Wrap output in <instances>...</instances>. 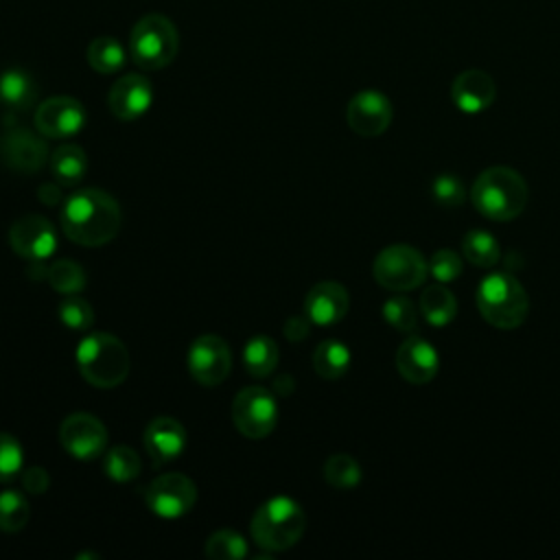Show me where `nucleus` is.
Masks as SVG:
<instances>
[{"label":"nucleus","instance_id":"1","mask_svg":"<svg viewBox=\"0 0 560 560\" xmlns=\"http://www.w3.org/2000/svg\"><path fill=\"white\" fill-rule=\"evenodd\" d=\"M63 234L83 247L109 243L122 223L118 201L101 188H81L72 192L59 212Z\"/></svg>","mask_w":560,"mask_h":560},{"label":"nucleus","instance_id":"2","mask_svg":"<svg viewBox=\"0 0 560 560\" xmlns=\"http://www.w3.org/2000/svg\"><path fill=\"white\" fill-rule=\"evenodd\" d=\"M74 361L79 374L98 389L118 387L127 378L131 368L125 343L116 335L103 330L90 332L77 343Z\"/></svg>","mask_w":560,"mask_h":560},{"label":"nucleus","instance_id":"3","mask_svg":"<svg viewBox=\"0 0 560 560\" xmlns=\"http://www.w3.org/2000/svg\"><path fill=\"white\" fill-rule=\"evenodd\" d=\"M470 199L486 219L512 221L525 210L527 184L510 166H490L477 175Z\"/></svg>","mask_w":560,"mask_h":560},{"label":"nucleus","instance_id":"4","mask_svg":"<svg viewBox=\"0 0 560 560\" xmlns=\"http://www.w3.org/2000/svg\"><path fill=\"white\" fill-rule=\"evenodd\" d=\"M252 536L267 551L291 549L306 529V514L298 501L289 497L267 499L252 516Z\"/></svg>","mask_w":560,"mask_h":560},{"label":"nucleus","instance_id":"5","mask_svg":"<svg viewBox=\"0 0 560 560\" xmlns=\"http://www.w3.org/2000/svg\"><path fill=\"white\" fill-rule=\"evenodd\" d=\"M477 308L488 324L510 330L525 322L529 300L514 276L490 273L477 287Z\"/></svg>","mask_w":560,"mask_h":560},{"label":"nucleus","instance_id":"6","mask_svg":"<svg viewBox=\"0 0 560 560\" xmlns=\"http://www.w3.org/2000/svg\"><path fill=\"white\" fill-rule=\"evenodd\" d=\"M179 48V35L175 24L160 15L149 13L140 18L129 35L131 61L142 70H160L168 66Z\"/></svg>","mask_w":560,"mask_h":560},{"label":"nucleus","instance_id":"7","mask_svg":"<svg viewBox=\"0 0 560 560\" xmlns=\"http://www.w3.org/2000/svg\"><path fill=\"white\" fill-rule=\"evenodd\" d=\"M372 276L389 291H411L427 280L429 260L416 247L394 243L378 252L372 265Z\"/></svg>","mask_w":560,"mask_h":560},{"label":"nucleus","instance_id":"8","mask_svg":"<svg viewBox=\"0 0 560 560\" xmlns=\"http://www.w3.org/2000/svg\"><path fill=\"white\" fill-rule=\"evenodd\" d=\"M232 422L249 440L267 438L278 422L276 396L260 385L243 387L232 400Z\"/></svg>","mask_w":560,"mask_h":560},{"label":"nucleus","instance_id":"9","mask_svg":"<svg viewBox=\"0 0 560 560\" xmlns=\"http://www.w3.org/2000/svg\"><path fill=\"white\" fill-rule=\"evenodd\" d=\"M147 508L162 518H179L195 508L197 486L190 477L182 472H164L158 475L144 488Z\"/></svg>","mask_w":560,"mask_h":560},{"label":"nucleus","instance_id":"10","mask_svg":"<svg viewBox=\"0 0 560 560\" xmlns=\"http://www.w3.org/2000/svg\"><path fill=\"white\" fill-rule=\"evenodd\" d=\"M186 365L190 376L206 387L223 383L232 370V352L228 343L212 332L199 335L186 354Z\"/></svg>","mask_w":560,"mask_h":560},{"label":"nucleus","instance_id":"11","mask_svg":"<svg viewBox=\"0 0 560 560\" xmlns=\"http://www.w3.org/2000/svg\"><path fill=\"white\" fill-rule=\"evenodd\" d=\"M9 245L26 262H46L57 249V230L42 214H24L9 228Z\"/></svg>","mask_w":560,"mask_h":560},{"label":"nucleus","instance_id":"12","mask_svg":"<svg viewBox=\"0 0 560 560\" xmlns=\"http://www.w3.org/2000/svg\"><path fill=\"white\" fill-rule=\"evenodd\" d=\"M59 444L74 459H96L105 453L107 429L96 416L77 411L63 418L59 427Z\"/></svg>","mask_w":560,"mask_h":560},{"label":"nucleus","instance_id":"13","mask_svg":"<svg viewBox=\"0 0 560 560\" xmlns=\"http://www.w3.org/2000/svg\"><path fill=\"white\" fill-rule=\"evenodd\" d=\"M88 120L85 107L72 96H50L35 109V129L50 140L77 136Z\"/></svg>","mask_w":560,"mask_h":560},{"label":"nucleus","instance_id":"14","mask_svg":"<svg viewBox=\"0 0 560 560\" xmlns=\"http://www.w3.org/2000/svg\"><path fill=\"white\" fill-rule=\"evenodd\" d=\"M0 158L4 166L15 173H37L48 160V147L42 133H33L24 127H11L0 142Z\"/></svg>","mask_w":560,"mask_h":560},{"label":"nucleus","instance_id":"15","mask_svg":"<svg viewBox=\"0 0 560 560\" xmlns=\"http://www.w3.org/2000/svg\"><path fill=\"white\" fill-rule=\"evenodd\" d=\"M392 114L389 98L376 90L357 92L346 107L348 127L363 138L381 136L389 127Z\"/></svg>","mask_w":560,"mask_h":560},{"label":"nucleus","instance_id":"16","mask_svg":"<svg viewBox=\"0 0 560 560\" xmlns=\"http://www.w3.org/2000/svg\"><path fill=\"white\" fill-rule=\"evenodd\" d=\"M153 103V88L147 77L142 74H125L120 77L107 94V107L109 112L122 120L131 122L138 120L149 112Z\"/></svg>","mask_w":560,"mask_h":560},{"label":"nucleus","instance_id":"17","mask_svg":"<svg viewBox=\"0 0 560 560\" xmlns=\"http://www.w3.org/2000/svg\"><path fill=\"white\" fill-rule=\"evenodd\" d=\"M350 295L343 284L335 280H322L313 284L304 298V315L317 326H332L348 313Z\"/></svg>","mask_w":560,"mask_h":560},{"label":"nucleus","instance_id":"18","mask_svg":"<svg viewBox=\"0 0 560 560\" xmlns=\"http://www.w3.org/2000/svg\"><path fill=\"white\" fill-rule=\"evenodd\" d=\"M396 368L398 374L411 385H424L433 381L440 368V357L435 348L418 335H409L396 352Z\"/></svg>","mask_w":560,"mask_h":560},{"label":"nucleus","instance_id":"19","mask_svg":"<svg viewBox=\"0 0 560 560\" xmlns=\"http://www.w3.org/2000/svg\"><path fill=\"white\" fill-rule=\"evenodd\" d=\"M144 448L160 466L177 459L186 448V429L171 416L153 418L144 429Z\"/></svg>","mask_w":560,"mask_h":560},{"label":"nucleus","instance_id":"20","mask_svg":"<svg viewBox=\"0 0 560 560\" xmlns=\"http://www.w3.org/2000/svg\"><path fill=\"white\" fill-rule=\"evenodd\" d=\"M497 88L488 72L483 70H464L453 79L451 98L466 114H479L494 103Z\"/></svg>","mask_w":560,"mask_h":560},{"label":"nucleus","instance_id":"21","mask_svg":"<svg viewBox=\"0 0 560 560\" xmlns=\"http://www.w3.org/2000/svg\"><path fill=\"white\" fill-rule=\"evenodd\" d=\"M37 85L22 68H7L0 74V105L9 112H28L35 105Z\"/></svg>","mask_w":560,"mask_h":560},{"label":"nucleus","instance_id":"22","mask_svg":"<svg viewBox=\"0 0 560 560\" xmlns=\"http://www.w3.org/2000/svg\"><path fill=\"white\" fill-rule=\"evenodd\" d=\"M50 171L55 182L61 186L79 184L88 171L85 151L74 142H63L50 155Z\"/></svg>","mask_w":560,"mask_h":560},{"label":"nucleus","instance_id":"23","mask_svg":"<svg viewBox=\"0 0 560 560\" xmlns=\"http://www.w3.org/2000/svg\"><path fill=\"white\" fill-rule=\"evenodd\" d=\"M278 359H280L278 343L267 335H254L243 348V365L256 378L269 376L276 370Z\"/></svg>","mask_w":560,"mask_h":560},{"label":"nucleus","instance_id":"24","mask_svg":"<svg viewBox=\"0 0 560 560\" xmlns=\"http://www.w3.org/2000/svg\"><path fill=\"white\" fill-rule=\"evenodd\" d=\"M420 313L431 326H446L457 315V300L444 284H431L420 295Z\"/></svg>","mask_w":560,"mask_h":560},{"label":"nucleus","instance_id":"25","mask_svg":"<svg viewBox=\"0 0 560 560\" xmlns=\"http://www.w3.org/2000/svg\"><path fill=\"white\" fill-rule=\"evenodd\" d=\"M313 368L326 381L341 378L350 368V350L337 339L322 341L313 352Z\"/></svg>","mask_w":560,"mask_h":560},{"label":"nucleus","instance_id":"26","mask_svg":"<svg viewBox=\"0 0 560 560\" xmlns=\"http://www.w3.org/2000/svg\"><path fill=\"white\" fill-rule=\"evenodd\" d=\"M462 254L475 267H494L501 258V247L490 232L470 230L462 238Z\"/></svg>","mask_w":560,"mask_h":560},{"label":"nucleus","instance_id":"27","mask_svg":"<svg viewBox=\"0 0 560 560\" xmlns=\"http://www.w3.org/2000/svg\"><path fill=\"white\" fill-rule=\"evenodd\" d=\"M127 52L114 37H96L88 46V63L101 74H114L125 66Z\"/></svg>","mask_w":560,"mask_h":560},{"label":"nucleus","instance_id":"28","mask_svg":"<svg viewBox=\"0 0 560 560\" xmlns=\"http://www.w3.org/2000/svg\"><path fill=\"white\" fill-rule=\"evenodd\" d=\"M46 280L57 293L72 295V293H81L85 289L88 276L79 262H74L70 258H61L46 267Z\"/></svg>","mask_w":560,"mask_h":560},{"label":"nucleus","instance_id":"29","mask_svg":"<svg viewBox=\"0 0 560 560\" xmlns=\"http://www.w3.org/2000/svg\"><path fill=\"white\" fill-rule=\"evenodd\" d=\"M103 470L112 481L125 483V481H131L140 475L142 462H140V457L133 448H129L125 444H118V446H114L105 453Z\"/></svg>","mask_w":560,"mask_h":560},{"label":"nucleus","instance_id":"30","mask_svg":"<svg viewBox=\"0 0 560 560\" xmlns=\"http://www.w3.org/2000/svg\"><path fill=\"white\" fill-rule=\"evenodd\" d=\"M324 479L337 490H350L361 481V466L348 453H335L324 464Z\"/></svg>","mask_w":560,"mask_h":560},{"label":"nucleus","instance_id":"31","mask_svg":"<svg viewBox=\"0 0 560 560\" xmlns=\"http://www.w3.org/2000/svg\"><path fill=\"white\" fill-rule=\"evenodd\" d=\"M28 501L20 490L0 492V529L7 534H15L28 523Z\"/></svg>","mask_w":560,"mask_h":560},{"label":"nucleus","instance_id":"32","mask_svg":"<svg viewBox=\"0 0 560 560\" xmlns=\"http://www.w3.org/2000/svg\"><path fill=\"white\" fill-rule=\"evenodd\" d=\"M57 315H59V322L74 332H85L94 322V311L90 302L79 298V293L63 295L57 306Z\"/></svg>","mask_w":560,"mask_h":560},{"label":"nucleus","instance_id":"33","mask_svg":"<svg viewBox=\"0 0 560 560\" xmlns=\"http://www.w3.org/2000/svg\"><path fill=\"white\" fill-rule=\"evenodd\" d=\"M206 556L210 560H243L247 556V542L232 529H219L206 540Z\"/></svg>","mask_w":560,"mask_h":560},{"label":"nucleus","instance_id":"34","mask_svg":"<svg viewBox=\"0 0 560 560\" xmlns=\"http://www.w3.org/2000/svg\"><path fill=\"white\" fill-rule=\"evenodd\" d=\"M383 317L387 319L389 326H394L400 332H411L418 324V313L416 306L409 298L405 295H392L389 300L383 302Z\"/></svg>","mask_w":560,"mask_h":560},{"label":"nucleus","instance_id":"35","mask_svg":"<svg viewBox=\"0 0 560 560\" xmlns=\"http://www.w3.org/2000/svg\"><path fill=\"white\" fill-rule=\"evenodd\" d=\"M24 470V448L11 433H0V483L15 479Z\"/></svg>","mask_w":560,"mask_h":560},{"label":"nucleus","instance_id":"36","mask_svg":"<svg viewBox=\"0 0 560 560\" xmlns=\"http://www.w3.org/2000/svg\"><path fill=\"white\" fill-rule=\"evenodd\" d=\"M431 192H433V199L446 210L459 208L466 199V188H464L462 179L457 175H451V173L438 175L431 184Z\"/></svg>","mask_w":560,"mask_h":560},{"label":"nucleus","instance_id":"37","mask_svg":"<svg viewBox=\"0 0 560 560\" xmlns=\"http://www.w3.org/2000/svg\"><path fill=\"white\" fill-rule=\"evenodd\" d=\"M462 258L453 249H438L429 260V273L438 282H453L462 273Z\"/></svg>","mask_w":560,"mask_h":560},{"label":"nucleus","instance_id":"38","mask_svg":"<svg viewBox=\"0 0 560 560\" xmlns=\"http://www.w3.org/2000/svg\"><path fill=\"white\" fill-rule=\"evenodd\" d=\"M22 486L26 492L31 494H42L48 490L50 486V477L48 470L42 466H28L22 470Z\"/></svg>","mask_w":560,"mask_h":560},{"label":"nucleus","instance_id":"39","mask_svg":"<svg viewBox=\"0 0 560 560\" xmlns=\"http://www.w3.org/2000/svg\"><path fill=\"white\" fill-rule=\"evenodd\" d=\"M282 330H284L287 339H291V341H302V339H306L308 332H311V319H308L306 315H291V317L284 322Z\"/></svg>","mask_w":560,"mask_h":560},{"label":"nucleus","instance_id":"40","mask_svg":"<svg viewBox=\"0 0 560 560\" xmlns=\"http://www.w3.org/2000/svg\"><path fill=\"white\" fill-rule=\"evenodd\" d=\"M37 199H39L44 206H57V203L61 201V188H59V184L44 182V184L37 188Z\"/></svg>","mask_w":560,"mask_h":560}]
</instances>
